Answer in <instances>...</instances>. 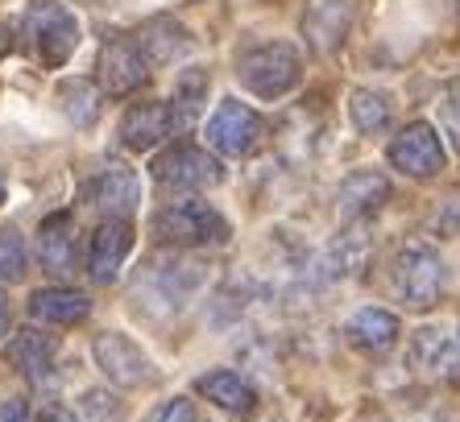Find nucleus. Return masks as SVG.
<instances>
[{"label":"nucleus","instance_id":"obj_1","mask_svg":"<svg viewBox=\"0 0 460 422\" xmlns=\"http://www.w3.org/2000/svg\"><path fill=\"white\" fill-rule=\"evenodd\" d=\"M208 286V265L195 257H150L141 265L137 282H133V298L141 311L150 315H179Z\"/></svg>","mask_w":460,"mask_h":422},{"label":"nucleus","instance_id":"obj_2","mask_svg":"<svg viewBox=\"0 0 460 422\" xmlns=\"http://www.w3.org/2000/svg\"><path fill=\"white\" fill-rule=\"evenodd\" d=\"M236 79L241 87L261 100H282L287 92H295L303 79V58L290 42H261L249 46L236 58Z\"/></svg>","mask_w":460,"mask_h":422},{"label":"nucleus","instance_id":"obj_3","mask_svg":"<svg viewBox=\"0 0 460 422\" xmlns=\"http://www.w3.org/2000/svg\"><path fill=\"white\" fill-rule=\"evenodd\" d=\"M154 236L162 244H174V249H216V244H228L233 228L216 207L208 203H171L154 215Z\"/></svg>","mask_w":460,"mask_h":422},{"label":"nucleus","instance_id":"obj_4","mask_svg":"<svg viewBox=\"0 0 460 422\" xmlns=\"http://www.w3.org/2000/svg\"><path fill=\"white\" fill-rule=\"evenodd\" d=\"M25 33H30L33 54H38V63H42L46 71L66 66V58H71L79 46L75 13L66 9V4H58V0H38V4H30V13H25Z\"/></svg>","mask_w":460,"mask_h":422},{"label":"nucleus","instance_id":"obj_5","mask_svg":"<svg viewBox=\"0 0 460 422\" xmlns=\"http://www.w3.org/2000/svg\"><path fill=\"white\" fill-rule=\"evenodd\" d=\"M394 290H398V298L407 306H415V311H428V306L436 303L439 290H444V261H439V253L431 244L411 241L398 249Z\"/></svg>","mask_w":460,"mask_h":422},{"label":"nucleus","instance_id":"obj_6","mask_svg":"<svg viewBox=\"0 0 460 422\" xmlns=\"http://www.w3.org/2000/svg\"><path fill=\"white\" fill-rule=\"evenodd\" d=\"M154 182L162 190H174V195H187V190H208L225 179V166L199 145H171L166 154H158L150 166Z\"/></svg>","mask_w":460,"mask_h":422},{"label":"nucleus","instance_id":"obj_7","mask_svg":"<svg viewBox=\"0 0 460 422\" xmlns=\"http://www.w3.org/2000/svg\"><path fill=\"white\" fill-rule=\"evenodd\" d=\"M266 141V120L241 100H225L208 120V145L225 158H249Z\"/></svg>","mask_w":460,"mask_h":422},{"label":"nucleus","instance_id":"obj_8","mask_svg":"<svg viewBox=\"0 0 460 422\" xmlns=\"http://www.w3.org/2000/svg\"><path fill=\"white\" fill-rule=\"evenodd\" d=\"M187 112L179 104H166V100H150V104H133L120 117V141H125L133 154H150L154 145H162L166 137H174L179 128H187Z\"/></svg>","mask_w":460,"mask_h":422},{"label":"nucleus","instance_id":"obj_9","mask_svg":"<svg viewBox=\"0 0 460 422\" xmlns=\"http://www.w3.org/2000/svg\"><path fill=\"white\" fill-rule=\"evenodd\" d=\"M385 158L407 179H436L439 170H444V162H448V154H444V141H439L436 128L428 120H415V125H407L390 141Z\"/></svg>","mask_w":460,"mask_h":422},{"label":"nucleus","instance_id":"obj_10","mask_svg":"<svg viewBox=\"0 0 460 422\" xmlns=\"http://www.w3.org/2000/svg\"><path fill=\"white\" fill-rule=\"evenodd\" d=\"M92 356H96V369L104 373L112 385L133 390V385H150L154 381L150 356H146L125 331H100V336L92 339Z\"/></svg>","mask_w":460,"mask_h":422},{"label":"nucleus","instance_id":"obj_11","mask_svg":"<svg viewBox=\"0 0 460 422\" xmlns=\"http://www.w3.org/2000/svg\"><path fill=\"white\" fill-rule=\"evenodd\" d=\"M150 79V58L137 38H112L100 54V84L108 95H133Z\"/></svg>","mask_w":460,"mask_h":422},{"label":"nucleus","instance_id":"obj_12","mask_svg":"<svg viewBox=\"0 0 460 422\" xmlns=\"http://www.w3.org/2000/svg\"><path fill=\"white\" fill-rule=\"evenodd\" d=\"M38 261L50 277L66 282L79 269V244H75V215L71 211H54L38 228Z\"/></svg>","mask_w":460,"mask_h":422},{"label":"nucleus","instance_id":"obj_13","mask_svg":"<svg viewBox=\"0 0 460 422\" xmlns=\"http://www.w3.org/2000/svg\"><path fill=\"white\" fill-rule=\"evenodd\" d=\"M128 249H133V224L125 215H108L96 233H92V249H87V274H92V282H100V286L117 282Z\"/></svg>","mask_w":460,"mask_h":422},{"label":"nucleus","instance_id":"obj_14","mask_svg":"<svg viewBox=\"0 0 460 422\" xmlns=\"http://www.w3.org/2000/svg\"><path fill=\"white\" fill-rule=\"evenodd\" d=\"M369 257H374V241H369V233L361 228V220H353V228H344L320 253L315 274H320L323 282H349V277H357L365 265H369Z\"/></svg>","mask_w":460,"mask_h":422},{"label":"nucleus","instance_id":"obj_15","mask_svg":"<svg viewBox=\"0 0 460 422\" xmlns=\"http://www.w3.org/2000/svg\"><path fill=\"white\" fill-rule=\"evenodd\" d=\"M84 199L87 207H96L100 215H128L141 203V182L133 170L125 166H108L96 179L84 182Z\"/></svg>","mask_w":460,"mask_h":422},{"label":"nucleus","instance_id":"obj_16","mask_svg":"<svg viewBox=\"0 0 460 422\" xmlns=\"http://www.w3.org/2000/svg\"><path fill=\"white\" fill-rule=\"evenodd\" d=\"M357 0H307L303 13V33L315 46V54H332L344 42V33L353 25Z\"/></svg>","mask_w":460,"mask_h":422},{"label":"nucleus","instance_id":"obj_17","mask_svg":"<svg viewBox=\"0 0 460 422\" xmlns=\"http://www.w3.org/2000/svg\"><path fill=\"white\" fill-rule=\"evenodd\" d=\"M411 365L428 381H460V348L439 328H419L411 336Z\"/></svg>","mask_w":460,"mask_h":422},{"label":"nucleus","instance_id":"obj_18","mask_svg":"<svg viewBox=\"0 0 460 422\" xmlns=\"http://www.w3.org/2000/svg\"><path fill=\"white\" fill-rule=\"evenodd\" d=\"M398 331H402V323H398L394 311H385V306H365V311H357V315L349 319L344 336H349V344L361 348L365 356H382V352H390L398 344Z\"/></svg>","mask_w":460,"mask_h":422},{"label":"nucleus","instance_id":"obj_19","mask_svg":"<svg viewBox=\"0 0 460 422\" xmlns=\"http://www.w3.org/2000/svg\"><path fill=\"white\" fill-rule=\"evenodd\" d=\"M385 199H390L385 174H377V170H357V174H349V179L341 182V190H336V211H341V220L353 224V220L374 215Z\"/></svg>","mask_w":460,"mask_h":422},{"label":"nucleus","instance_id":"obj_20","mask_svg":"<svg viewBox=\"0 0 460 422\" xmlns=\"http://www.w3.org/2000/svg\"><path fill=\"white\" fill-rule=\"evenodd\" d=\"M92 315V298L79 290H33L30 295V319L42 328H75Z\"/></svg>","mask_w":460,"mask_h":422},{"label":"nucleus","instance_id":"obj_21","mask_svg":"<svg viewBox=\"0 0 460 422\" xmlns=\"http://www.w3.org/2000/svg\"><path fill=\"white\" fill-rule=\"evenodd\" d=\"M54 352H58V339L38 328H25V331H17V339L9 344V365L22 373L30 385H42L54 369Z\"/></svg>","mask_w":460,"mask_h":422},{"label":"nucleus","instance_id":"obj_22","mask_svg":"<svg viewBox=\"0 0 460 422\" xmlns=\"http://www.w3.org/2000/svg\"><path fill=\"white\" fill-rule=\"evenodd\" d=\"M195 390L204 393L212 406H220V410H228V414H236V418H249L253 414V406H257V393H253V385H249L241 373H233V369H216V373H204V377L195 381Z\"/></svg>","mask_w":460,"mask_h":422},{"label":"nucleus","instance_id":"obj_23","mask_svg":"<svg viewBox=\"0 0 460 422\" xmlns=\"http://www.w3.org/2000/svg\"><path fill=\"white\" fill-rule=\"evenodd\" d=\"M137 42H141V50H146V58L158 66L179 63V58H187V54L195 50L191 33L182 30L174 17H154L146 30H137Z\"/></svg>","mask_w":460,"mask_h":422},{"label":"nucleus","instance_id":"obj_24","mask_svg":"<svg viewBox=\"0 0 460 422\" xmlns=\"http://www.w3.org/2000/svg\"><path fill=\"white\" fill-rule=\"evenodd\" d=\"M58 108L75 128H92L100 117V87L92 79H63L58 84Z\"/></svg>","mask_w":460,"mask_h":422},{"label":"nucleus","instance_id":"obj_25","mask_svg":"<svg viewBox=\"0 0 460 422\" xmlns=\"http://www.w3.org/2000/svg\"><path fill=\"white\" fill-rule=\"evenodd\" d=\"M349 117H353L357 133L377 137V133L390 128V100L377 95V92H369V87H357V92L349 95Z\"/></svg>","mask_w":460,"mask_h":422},{"label":"nucleus","instance_id":"obj_26","mask_svg":"<svg viewBox=\"0 0 460 422\" xmlns=\"http://www.w3.org/2000/svg\"><path fill=\"white\" fill-rule=\"evenodd\" d=\"M30 274V253H25L22 233L0 228V286H17Z\"/></svg>","mask_w":460,"mask_h":422},{"label":"nucleus","instance_id":"obj_27","mask_svg":"<svg viewBox=\"0 0 460 422\" xmlns=\"http://www.w3.org/2000/svg\"><path fill=\"white\" fill-rule=\"evenodd\" d=\"M208 100V71H199V66H187V71L174 79V104L187 112V120L204 108Z\"/></svg>","mask_w":460,"mask_h":422},{"label":"nucleus","instance_id":"obj_28","mask_svg":"<svg viewBox=\"0 0 460 422\" xmlns=\"http://www.w3.org/2000/svg\"><path fill=\"white\" fill-rule=\"evenodd\" d=\"M146 422H199V410L187 398H171V401H162L158 410L146 414Z\"/></svg>","mask_w":460,"mask_h":422},{"label":"nucleus","instance_id":"obj_29","mask_svg":"<svg viewBox=\"0 0 460 422\" xmlns=\"http://www.w3.org/2000/svg\"><path fill=\"white\" fill-rule=\"evenodd\" d=\"M444 128H448V137L452 145L460 149V79L444 92Z\"/></svg>","mask_w":460,"mask_h":422},{"label":"nucleus","instance_id":"obj_30","mask_svg":"<svg viewBox=\"0 0 460 422\" xmlns=\"http://www.w3.org/2000/svg\"><path fill=\"white\" fill-rule=\"evenodd\" d=\"M0 422H30V406H25V398L0 401Z\"/></svg>","mask_w":460,"mask_h":422},{"label":"nucleus","instance_id":"obj_31","mask_svg":"<svg viewBox=\"0 0 460 422\" xmlns=\"http://www.w3.org/2000/svg\"><path fill=\"white\" fill-rule=\"evenodd\" d=\"M33 422H79V418H75L71 410H66V406H46V410L38 414Z\"/></svg>","mask_w":460,"mask_h":422},{"label":"nucleus","instance_id":"obj_32","mask_svg":"<svg viewBox=\"0 0 460 422\" xmlns=\"http://www.w3.org/2000/svg\"><path fill=\"white\" fill-rule=\"evenodd\" d=\"M439 228H448V233H460V199L448 203V211L439 215Z\"/></svg>","mask_w":460,"mask_h":422},{"label":"nucleus","instance_id":"obj_33","mask_svg":"<svg viewBox=\"0 0 460 422\" xmlns=\"http://www.w3.org/2000/svg\"><path fill=\"white\" fill-rule=\"evenodd\" d=\"M9 331H13V306H9V298L0 295V344L9 339Z\"/></svg>","mask_w":460,"mask_h":422},{"label":"nucleus","instance_id":"obj_34","mask_svg":"<svg viewBox=\"0 0 460 422\" xmlns=\"http://www.w3.org/2000/svg\"><path fill=\"white\" fill-rule=\"evenodd\" d=\"M13 50V33H9V25H0V58Z\"/></svg>","mask_w":460,"mask_h":422},{"label":"nucleus","instance_id":"obj_35","mask_svg":"<svg viewBox=\"0 0 460 422\" xmlns=\"http://www.w3.org/2000/svg\"><path fill=\"white\" fill-rule=\"evenodd\" d=\"M0 203H4V179H0Z\"/></svg>","mask_w":460,"mask_h":422},{"label":"nucleus","instance_id":"obj_36","mask_svg":"<svg viewBox=\"0 0 460 422\" xmlns=\"http://www.w3.org/2000/svg\"><path fill=\"white\" fill-rule=\"evenodd\" d=\"M452 4H456V9H460V0H452Z\"/></svg>","mask_w":460,"mask_h":422}]
</instances>
